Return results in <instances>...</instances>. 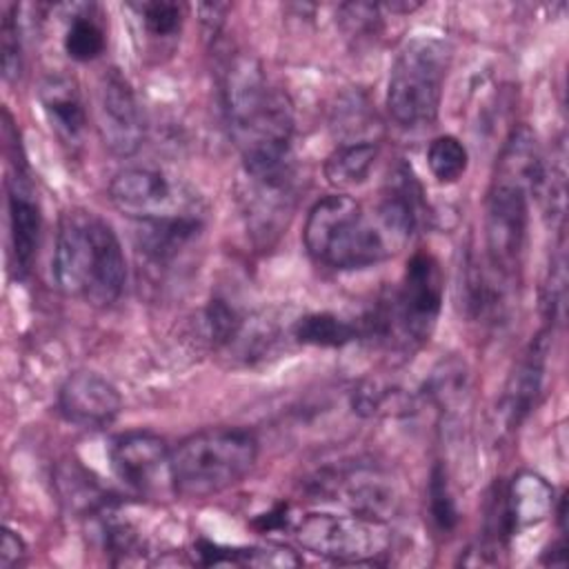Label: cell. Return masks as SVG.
Listing matches in <instances>:
<instances>
[{
    "label": "cell",
    "instance_id": "obj_20",
    "mask_svg": "<svg viewBox=\"0 0 569 569\" xmlns=\"http://www.w3.org/2000/svg\"><path fill=\"white\" fill-rule=\"evenodd\" d=\"M40 104L51 127L67 140L80 138L87 124V113L78 87L64 76H49L40 87Z\"/></svg>",
    "mask_w": 569,
    "mask_h": 569
},
{
    "label": "cell",
    "instance_id": "obj_11",
    "mask_svg": "<svg viewBox=\"0 0 569 569\" xmlns=\"http://www.w3.org/2000/svg\"><path fill=\"white\" fill-rule=\"evenodd\" d=\"M98 131L111 153L133 156L144 138V120L136 93L116 69L102 73L98 84Z\"/></svg>",
    "mask_w": 569,
    "mask_h": 569
},
{
    "label": "cell",
    "instance_id": "obj_4",
    "mask_svg": "<svg viewBox=\"0 0 569 569\" xmlns=\"http://www.w3.org/2000/svg\"><path fill=\"white\" fill-rule=\"evenodd\" d=\"M258 460V440L238 427L187 436L171 449V487L182 498H209L238 485Z\"/></svg>",
    "mask_w": 569,
    "mask_h": 569
},
{
    "label": "cell",
    "instance_id": "obj_14",
    "mask_svg": "<svg viewBox=\"0 0 569 569\" xmlns=\"http://www.w3.org/2000/svg\"><path fill=\"white\" fill-rule=\"evenodd\" d=\"M9 242H11V258L16 273L22 278L29 273L38 244H40V229H42V216L40 207L24 182V178L18 173L9 178Z\"/></svg>",
    "mask_w": 569,
    "mask_h": 569
},
{
    "label": "cell",
    "instance_id": "obj_7",
    "mask_svg": "<svg viewBox=\"0 0 569 569\" xmlns=\"http://www.w3.org/2000/svg\"><path fill=\"white\" fill-rule=\"evenodd\" d=\"M296 538L307 551L338 562H376L389 549L385 522L356 513H307L296 527Z\"/></svg>",
    "mask_w": 569,
    "mask_h": 569
},
{
    "label": "cell",
    "instance_id": "obj_25",
    "mask_svg": "<svg viewBox=\"0 0 569 569\" xmlns=\"http://www.w3.org/2000/svg\"><path fill=\"white\" fill-rule=\"evenodd\" d=\"M104 31L91 16H73L64 33V51L71 60L91 62L104 51Z\"/></svg>",
    "mask_w": 569,
    "mask_h": 569
},
{
    "label": "cell",
    "instance_id": "obj_2",
    "mask_svg": "<svg viewBox=\"0 0 569 569\" xmlns=\"http://www.w3.org/2000/svg\"><path fill=\"white\" fill-rule=\"evenodd\" d=\"M56 287L96 307L113 305L127 282L122 244L107 220L71 209L60 218L51 260Z\"/></svg>",
    "mask_w": 569,
    "mask_h": 569
},
{
    "label": "cell",
    "instance_id": "obj_31",
    "mask_svg": "<svg viewBox=\"0 0 569 569\" xmlns=\"http://www.w3.org/2000/svg\"><path fill=\"white\" fill-rule=\"evenodd\" d=\"M27 545L24 540L11 531L9 527L2 529V542H0V569H13L24 562Z\"/></svg>",
    "mask_w": 569,
    "mask_h": 569
},
{
    "label": "cell",
    "instance_id": "obj_12",
    "mask_svg": "<svg viewBox=\"0 0 569 569\" xmlns=\"http://www.w3.org/2000/svg\"><path fill=\"white\" fill-rule=\"evenodd\" d=\"M58 409L71 425L93 431L109 427L118 418L122 398L102 376L93 371H76L60 387Z\"/></svg>",
    "mask_w": 569,
    "mask_h": 569
},
{
    "label": "cell",
    "instance_id": "obj_1",
    "mask_svg": "<svg viewBox=\"0 0 569 569\" xmlns=\"http://www.w3.org/2000/svg\"><path fill=\"white\" fill-rule=\"evenodd\" d=\"M222 104L229 136L242 156L247 178H291V107L269 84L256 60L244 56L231 60L224 73Z\"/></svg>",
    "mask_w": 569,
    "mask_h": 569
},
{
    "label": "cell",
    "instance_id": "obj_6",
    "mask_svg": "<svg viewBox=\"0 0 569 569\" xmlns=\"http://www.w3.org/2000/svg\"><path fill=\"white\" fill-rule=\"evenodd\" d=\"M445 280L438 260L429 251H416L402 273L400 287L382 300L380 313L387 336H400L409 345L429 340L442 307Z\"/></svg>",
    "mask_w": 569,
    "mask_h": 569
},
{
    "label": "cell",
    "instance_id": "obj_10",
    "mask_svg": "<svg viewBox=\"0 0 569 569\" xmlns=\"http://www.w3.org/2000/svg\"><path fill=\"white\" fill-rule=\"evenodd\" d=\"M109 462L129 489L151 496L171 487V449L151 431H127L109 447Z\"/></svg>",
    "mask_w": 569,
    "mask_h": 569
},
{
    "label": "cell",
    "instance_id": "obj_21",
    "mask_svg": "<svg viewBox=\"0 0 569 569\" xmlns=\"http://www.w3.org/2000/svg\"><path fill=\"white\" fill-rule=\"evenodd\" d=\"M198 556L202 565H238V567H260V569H287L298 567L300 558L296 551L287 547L258 545V547H220L211 542H202L198 547Z\"/></svg>",
    "mask_w": 569,
    "mask_h": 569
},
{
    "label": "cell",
    "instance_id": "obj_18",
    "mask_svg": "<svg viewBox=\"0 0 569 569\" xmlns=\"http://www.w3.org/2000/svg\"><path fill=\"white\" fill-rule=\"evenodd\" d=\"M338 487L342 491V500L349 505L351 513L385 522L398 511L400 498L391 482H387L382 476L365 469H356L338 480Z\"/></svg>",
    "mask_w": 569,
    "mask_h": 569
},
{
    "label": "cell",
    "instance_id": "obj_28",
    "mask_svg": "<svg viewBox=\"0 0 569 569\" xmlns=\"http://www.w3.org/2000/svg\"><path fill=\"white\" fill-rule=\"evenodd\" d=\"M467 385V371L465 365H460L458 360H449L442 362L440 367L433 369L431 378H429V391L427 396L438 402V405H451L453 400H458L465 391Z\"/></svg>",
    "mask_w": 569,
    "mask_h": 569
},
{
    "label": "cell",
    "instance_id": "obj_32",
    "mask_svg": "<svg viewBox=\"0 0 569 569\" xmlns=\"http://www.w3.org/2000/svg\"><path fill=\"white\" fill-rule=\"evenodd\" d=\"M545 562L549 565H558V567H565L567 565V551H565V542H556L551 547V553H547Z\"/></svg>",
    "mask_w": 569,
    "mask_h": 569
},
{
    "label": "cell",
    "instance_id": "obj_5",
    "mask_svg": "<svg viewBox=\"0 0 569 569\" xmlns=\"http://www.w3.org/2000/svg\"><path fill=\"white\" fill-rule=\"evenodd\" d=\"M451 62V47L436 36H416L398 51L389 84L387 109L402 129L433 124Z\"/></svg>",
    "mask_w": 569,
    "mask_h": 569
},
{
    "label": "cell",
    "instance_id": "obj_13",
    "mask_svg": "<svg viewBox=\"0 0 569 569\" xmlns=\"http://www.w3.org/2000/svg\"><path fill=\"white\" fill-rule=\"evenodd\" d=\"M376 218L393 244L407 242L418 231L425 218V196L418 178L405 162L389 171Z\"/></svg>",
    "mask_w": 569,
    "mask_h": 569
},
{
    "label": "cell",
    "instance_id": "obj_26",
    "mask_svg": "<svg viewBox=\"0 0 569 569\" xmlns=\"http://www.w3.org/2000/svg\"><path fill=\"white\" fill-rule=\"evenodd\" d=\"M429 513L440 531H451L458 525V507L449 489L447 471L442 465H433L429 473Z\"/></svg>",
    "mask_w": 569,
    "mask_h": 569
},
{
    "label": "cell",
    "instance_id": "obj_19",
    "mask_svg": "<svg viewBox=\"0 0 569 569\" xmlns=\"http://www.w3.org/2000/svg\"><path fill=\"white\" fill-rule=\"evenodd\" d=\"M545 167L547 164L538 149L536 136L531 133V129L518 127L511 131L500 151L493 180L511 182L527 189L529 193H536L540 189Z\"/></svg>",
    "mask_w": 569,
    "mask_h": 569
},
{
    "label": "cell",
    "instance_id": "obj_30",
    "mask_svg": "<svg viewBox=\"0 0 569 569\" xmlns=\"http://www.w3.org/2000/svg\"><path fill=\"white\" fill-rule=\"evenodd\" d=\"M138 11L144 22V29L156 38L173 36L182 22V7L176 2L151 0V2L138 4Z\"/></svg>",
    "mask_w": 569,
    "mask_h": 569
},
{
    "label": "cell",
    "instance_id": "obj_9",
    "mask_svg": "<svg viewBox=\"0 0 569 569\" xmlns=\"http://www.w3.org/2000/svg\"><path fill=\"white\" fill-rule=\"evenodd\" d=\"M111 204L136 220H156L171 216H198L191 209L189 193L156 169H124L109 182Z\"/></svg>",
    "mask_w": 569,
    "mask_h": 569
},
{
    "label": "cell",
    "instance_id": "obj_3",
    "mask_svg": "<svg viewBox=\"0 0 569 569\" xmlns=\"http://www.w3.org/2000/svg\"><path fill=\"white\" fill-rule=\"evenodd\" d=\"M302 240L309 256L331 269L378 264L396 247L378 218H369L347 193L327 196L311 207Z\"/></svg>",
    "mask_w": 569,
    "mask_h": 569
},
{
    "label": "cell",
    "instance_id": "obj_22",
    "mask_svg": "<svg viewBox=\"0 0 569 569\" xmlns=\"http://www.w3.org/2000/svg\"><path fill=\"white\" fill-rule=\"evenodd\" d=\"M376 158L378 144L373 140H347L329 153L325 176L333 187H356L369 176Z\"/></svg>",
    "mask_w": 569,
    "mask_h": 569
},
{
    "label": "cell",
    "instance_id": "obj_8",
    "mask_svg": "<svg viewBox=\"0 0 569 569\" xmlns=\"http://www.w3.org/2000/svg\"><path fill=\"white\" fill-rule=\"evenodd\" d=\"M529 196L527 189L502 180H493L489 189L485 216L487 256L491 267L502 276H511L520 267L527 238Z\"/></svg>",
    "mask_w": 569,
    "mask_h": 569
},
{
    "label": "cell",
    "instance_id": "obj_29",
    "mask_svg": "<svg viewBox=\"0 0 569 569\" xmlns=\"http://www.w3.org/2000/svg\"><path fill=\"white\" fill-rule=\"evenodd\" d=\"M204 322L216 345H229L240 336V329H242L240 313L227 300H220V298H213L207 305Z\"/></svg>",
    "mask_w": 569,
    "mask_h": 569
},
{
    "label": "cell",
    "instance_id": "obj_17",
    "mask_svg": "<svg viewBox=\"0 0 569 569\" xmlns=\"http://www.w3.org/2000/svg\"><path fill=\"white\" fill-rule=\"evenodd\" d=\"M202 229L198 216L136 220V247L153 262L173 260Z\"/></svg>",
    "mask_w": 569,
    "mask_h": 569
},
{
    "label": "cell",
    "instance_id": "obj_16",
    "mask_svg": "<svg viewBox=\"0 0 569 569\" xmlns=\"http://www.w3.org/2000/svg\"><path fill=\"white\" fill-rule=\"evenodd\" d=\"M500 496L509 536L542 522L553 511V489L542 476L531 471L518 473Z\"/></svg>",
    "mask_w": 569,
    "mask_h": 569
},
{
    "label": "cell",
    "instance_id": "obj_15",
    "mask_svg": "<svg viewBox=\"0 0 569 569\" xmlns=\"http://www.w3.org/2000/svg\"><path fill=\"white\" fill-rule=\"evenodd\" d=\"M547 351H549L547 333L536 336V340H531L525 356L520 358L513 373L509 376V382L505 387V396L500 402V411L507 427H518L527 418V413L533 409L545 380Z\"/></svg>",
    "mask_w": 569,
    "mask_h": 569
},
{
    "label": "cell",
    "instance_id": "obj_23",
    "mask_svg": "<svg viewBox=\"0 0 569 569\" xmlns=\"http://www.w3.org/2000/svg\"><path fill=\"white\" fill-rule=\"evenodd\" d=\"M291 333L300 345L345 347L360 338V325L331 311H316L298 318Z\"/></svg>",
    "mask_w": 569,
    "mask_h": 569
},
{
    "label": "cell",
    "instance_id": "obj_27",
    "mask_svg": "<svg viewBox=\"0 0 569 569\" xmlns=\"http://www.w3.org/2000/svg\"><path fill=\"white\" fill-rule=\"evenodd\" d=\"M0 51H2V76H4V80L7 82L18 80L20 71H22V40H20V27H18L13 4L2 11Z\"/></svg>",
    "mask_w": 569,
    "mask_h": 569
},
{
    "label": "cell",
    "instance_id": "obj_24",
    "mask_svg": "<svg viewBox=\"0 0 569 569\" xmlns=\"http://www.w3.org/2000/svg\"><path fill=\"white\" fill-rule=\"evenodd\" d=\"M427 164L438 182H458L469 167L467 147L456 136H438L427 149Z\"/></svg>",
    "mask_w": 569,
    "mask_h": 569
}]
</instances>
